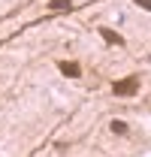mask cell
Here are the masks:
<instances>
[{
	"label": "cell",
	"instance_id": "6da1fadb",
	"mask_svg": "<svg viewBox=\"0 0 151 157\" xmlns=\"http://www.w3.org/2000/svg\"><path fill=\"white\" fill-rule=\"evenodd\" d=\"M112 94H115V97H136V94H139V78L127 76V78H121V82H115Z\"/></svg>",
	"mask_w": 151,
	"mask_h": 157
},
{
	"label": "cell",
	"instance_id": "7a4b0ae2",
	"mask_svg": "<svg viewBox=\"0 0 151 157\" xmlns=\"http://www.w3.org/2000/svg\"><path fill=\"white\" fill-rule=\"evenodd\" d=\"M57 70H60V76H67V78H79L82 76V67H79L76 60H60Z\"/></svg>",
	"mask_w": 151,
	"mask_h": 157
},
{
	"label": "cell",
	"instance_id": "3957f363",
	"mask_svg": "<svg viewBox=\"0 0 151 157\" xmlns=\"http://www.w3.org/2000/svg\"><path fill=\"white\" fill-rule=\"evenodd\" d=\"M100 36L106 39L109 45H124V39H121V33H115V30H109V27H100Z\"/></svg>",
	"mask_w": 151,
	"mask_h": 157
},
{
	"label": "cell",
	"instance_id": "277c9868",
	"mask_svg": "<svg viewBox=\"0 0 151 157\" xmlns=\"http://www.w3.org/2000/svg\"><path fill=\"white\" fill-rule=\"evenodd\" d=\"M109 130H112L115 136H127V133H130V127H127V121H121V118H115L112 124H109Z\"/></svg>",
	"mask_w": 151,
	"mask_h": 157
},
{
	"label": "cell",
	"instance_id": "5b68a950",
	"mask_svg": "<svg viewBox=\"0 0 151 157\" xmlns=\"http://www.w3.org/2000/svg\"><path fill=\"white\" fill-rule=\"evenodd\" d=\"M48 9L52 12H70L73 9V0H48Z\"/></svg>",
	"mask_w": 151,
	"mask_h": 157
},
{
	"label": "cell",
	"instance_id": "8992f818",
	"mask_svg": "<svg viewBox=\"0 0 151 157\" xmlns=\"http://www.w3.org/2000/svg\"><path fill=\"white\" fill-rule=\"evenodd\" d=\"M136 6H142V9H148V12H151V0H136Z\"/></svg>",
	"mask_w": 151,
	"mask_h": 157
}]
</instances>
